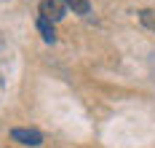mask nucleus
I'll use <instances>...</instances> for the list:
<instances>
[{
  "mask_svg": "<svg viewBox=\"0 0 155 148\" xmlns=\"http://www.w3.org/2000/svg\"><path fill=\"white\" fill-rule=\"evenodd\" d=\"M11 137H14L16 143H21V146H40L43 143V135L38 129H14Z\"/></svg>",
  "mask_w": 155,
  "mask_h": 148,
  "instance_id": "2",
  "label": "nucleus"
},
{
  "mask_svg": "<svg viewBox=\"0 0 155 148\" xmlns=\"http://www.w3.org/2000/svg\"><path fill=\"white\" fill-rule=\"evenodd\" d=\"M64 14H67L64 0H40V19H46L48 24L64 19Z\"/></svg>",
  "mask_w": 155,
  "mask_h": 148,
  "instance_id": "1",
  "label": "nucleus"
},
{
  "mask_svg": "<svg viewBox=\"0 0 155 148\" xmlns=\"http://www.w3.org/2000/svg\"><path fill=\"white\" fill-rule=\"evenodd\" d=\"M139 22L147 27V30H153V33H155V8H144V11L139 14Z\"/></svg>",
  "mask_w": 155,
  "mask_h": 148,
  "instance_id": "4",
  "label": "nucleus"
},
{
  "mask_svg": "<svg viewBox=\"0 0 155 148\" xmlns=\"http://www.w3.org/2000/svg\"><path fill=\"white\" fill-rule=\"evenodd\" d=\"M38 30L43 33V41H48V43H54V38H56V33H54V27L48 24L46 19H38Z\"/></svg>",
  "mask_w": 155,
  "mask_h": 148,
  "instance_id": "5",
  "label": "nucleus"
},
{
  "mask_svg": "<svg viewBox=\"0 0 155 148\" xmlns=\"http://www.w3.org/2000/svg\"><path fill=\"white\" fill-rule=\"evenodd\" d=\"M64 5L72 8V14H80V16H86L91 11V3L88 0H64Z\"/></svg>",
  "mask_w": 155,
  "mask_h": 148,
  "instance_id": "3",
  "label": "nucleus"
}]
</instances>
